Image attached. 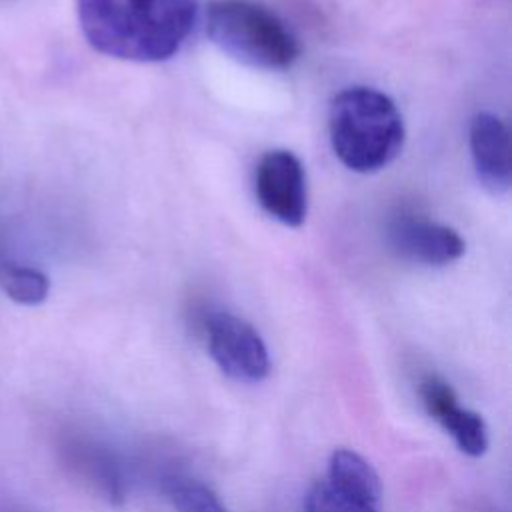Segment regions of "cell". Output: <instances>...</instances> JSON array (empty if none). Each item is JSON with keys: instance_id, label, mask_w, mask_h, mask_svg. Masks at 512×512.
Listing matches in <instances>:
<instances>
[{"instance_id": "cell-1", "label": "cell", "mask_w": 512, "mask_h": 512, "mask_svg": "<svg viewBox=\"0 0 512 512\" xmlns=\"http://www.w3.org/2000/svg\"><path fill=\"white\" fill-rule=\"evenodd\" d=\"M80 30L100 54L160 62L192 32L198 0H76Z\"/></svg>"}, {"instance_id": "cell-2", "label": "cell", "mask_w": 512, "mask_h": 512, "mask_svg": "<svg viewBox=\"0 0 512 512\" xmlns=\"http://www.w3.org/2000/svg\"><path fill=\"white\" fill-rule=\"evenodd\" d=\"M328 130L334 154L354 172L388 166L404 144V122L396 104L368 86H352L332 98Z\"/></svg>"}, {"instance_id": "cell-3", "label": "cell", "mask_w": 512, "mask_h": 512, "mask_svg": "<svg viewBox=\"0 0 512 512\" xmlns=\"http://www.w3.org/2000/svg\"><path fill=\"white\" fill-rule=\"evenodd\" d=\"M206 34L224 54L260 70H286L300 56L290 28L256 0H212Z\"/></svg>"}, {"instance_id": "cell-4", "label": "cell", "mask_w": 512, "mask_h": 512, "mask_svg": "<svg viewBox=\"0 0 512 512\" xmlns=\"http://www.w3.org/2000/svg\"><path fill=\"white\" fill-rule=\"evenodd\" d=\"M208 352L216 366L240 382H260L270 372V356L252 324L232 312H210L204 318Z\"/></svg>"}, {"instance_id": "cell-5", "label": "cell", "mask_w": 512, "mask_h": 512, "mask_svg": "<svg viewBox=\"0 0 512 512\" xmlns=\"http://www.w3.org/2000/svg\"><path fill=\"white\" fill-rule=\"evenodd\" d=\"M254 190L266 214L286 226H300L306 218V174L290 150L266 152L254 176Z\"/></svg>"}, {"instance_id": "cell-6", "label": "cell", "mask_w": 512, "mask_h": 512, "mask_svg": "<svg viewBox=\"0 0 512 512\" xmlns=\"http://www.w3.org/2000/svg\"><path fill=\"white\" fill-rule=\"evenodd\" d=\"M388 242L398 256L428 266H444L464 254V240L454 228L412 214L390 222Z\"/></svg>"}, {"instance_id": "cell-7", "label": "cell", "mask_w": 512, "mask_h": 512, "mask_svg": "<svg viewBox=\"0 0 512 512\" xmlns=\"http://www.w3.org/2000/svg\"><path fill=\"white\" fill-rule=\"evenodd\" d=\"M420 398L426 412L454 438L468 456H482L488 448V428L480 414L462 408L452 386L436 374L420 380Z\"/></svg>"}, {"instance_id": "cell-8", "label": "cell", "mask_w": 512, "mask_h": 512, "mask_svg": "<svg viewBox=\"0 0 512 512\" xmlns=\"http://www.w3.org/2000/svg\"><path fill=\"white\" fill-rule=\"evenodd\" d=\"M470 150L482 186L494 196L506 194L512 182V164L504 120L492 112H478L470 122Z\"/></svg>"}, {"instance_id": "cell-9", "label": "cell", "mask_w": 512, "mask_h": 512, "mask_svg": "<svg viewBox=\"0 0 512 512\" xmlns=\"http://www.w3.org/2000/svg\"><path fill=\"white\" fill-rule=\"evenodd\" d=\"M326 482L350 500H356L370 508H378L380 504V478L372 464L354 450L338 448L332 452Z\"/></svg>"}, {"instance_id": "cell-10", "label": "cell", "mask_w": 512, "mask_h": 512, "mask_svg": "<svg viewBox=\"0 0 512 512\" xmlns=\"http://www.w3.org/2000/svg\"><path fill=\"white\" fill-rule=\"evenodd\" d=\"M0 288L16 304H42L50 292L48 276L32 266L18 262H0Z\"/></svg>"}, {"instance_id": "cell-11", "label": "cell", "mask_w": 512, "mask_h": 512, "mask_svg": "<svg viewBox=\"0 0 512 512\" xmlns=\"http://www.w3.org/2000/svg\"><path fill=\"white\" fill-rule=\"evenodd\" d=\"M176 512H228L216 492L190 476H168L162 484Z\"/></svg>"}, {"instance_id": "cell-12", "label": "cell", "mask_w": 512, "mask_h": 512, "mask_svg": "<svg viewBox=\"0 0 512 512\" xmlns=\"http://www.w3.org/2000/svg\"><path fill=\"white\" fill-rule=\"evenodd\" d=\"M76 460L80 462L78 466L88 474L92 482H98V486L104 490V494L110 500H118L124 494V484L120 478V472L116 468V462L106 454L96 448L80 450Z\"/></svg>"}, {"instance_id": "cell-13", "label": "cell", "mask_w": 512, "mask_h": 512, "mask_svg": "<svg viewBox=\"0 0 512 512\" xmlns=\"http://www.w3.org/2000/svg\"><path fill=\"white\" fill-rule=\"evenodd\" d=\"M306 512H378V508H370L348 496L336 492L328 482L314 484L304 502Z\"/></svg>"}]
</instances>
